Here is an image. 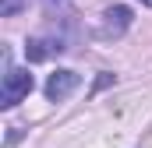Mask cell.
I'll list each match as a JSON object with an SVG mask.
<instances>
[{
	"label": "cell",
	"mask_w": 152,
	"mask_h": 148,
	"mask_svg": "<svg viewBox=\"0 0 152 148\" xmlns=\"http://www.w3.org/2000/svg\"><path fill=\"white\" fill-rule=\"evenodd\" d=\"M28 92H32V74H28V67H7L4 85H0V106L11 110V106H18Z\"/></svg>",
	"instance_id": "6da1fadb"
},
{
	"label": "cell",
	"mask_w": 152,
	"mask_h": 148,
	"mask_svg": "<svg viewBox=\"0 0 152 148\" xmlns=\"http://www.w3.org/2000/svg\"><path fill=\"white\" fill-rule=\"evenodd\" d=\"M78 85H81V78H78L75 71H53L50 81H46V99H50V102H64Z\"/></svg>",
	"instance_id": "7a4b0ae2"
},
{
	"label": "cell",
	"mask_w": 152,
	"mask_h": 148,
	"mask_svg": "<svg viewBox=\"0 0 152 148\" xmlns=\"http://www.w3.org/2000/svg\"><path fill=\"white\" fill-rule=\"evenodd\" d=\"M131 28V7H110L103 11V25H99V36L103 39H117Z\"/></svg>",
	"instance_id": "3957f363"
},
{
	"label": "cell",
	"mask_w": 152,
	"mask_h": 148,
	"mask_svg": "<svg viewBox=\"0 0 152 148\" xmlns=\"http://www.w3.org/2000/svg\"><path fill=\"white\" fill-rule=\"evenodd\" d=\"M18 7H21V0H4V4H0V18H11Z\"/></svg>",
	"instance_id": "277c9868"
},
{
	"label": "cell",
	"mask_w": 152,
	"mask_h": 148,
	"mask_svg": "<svg viewBox=\"0 0 152 148\" xmlns=\"http://www.w3.org/2000/svg\"><path fill=\"white\" fill-rule=\"evenodd\" d=\"M142 4H152V0H142Z\"/></svg>",
	"instance_id": "5b68a950"
}]
</instances>
